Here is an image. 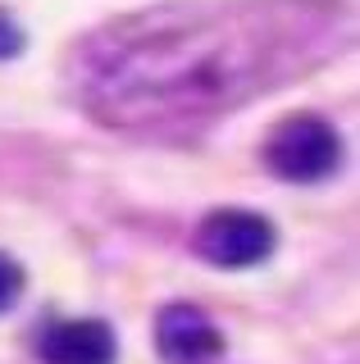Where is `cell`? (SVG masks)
Wrapping results in <instances>:
<instances>
[{
    "instance_id": "cell-3",
    "label": "cell",
    "mask_w": 360,
    "mask_h": 364,
    "mask_svg": "<svg viewBox=\"0 0 360 364\" xmlns=\"http://www.w3.org/2000/svg\"><path fill=\"white\" fill-rule=\"evenodd\" d=\"M155 346L169 364H215L223 355V333L196 305H164L155 318Z\"/></svg>"
},
{
    "instance_id": "cell-5",
    "label": "cell",
    "mask_w": 360,
    "mask_h": 364,
    "mask_svg": "<svg viewBox=\"0 0 360 364\" xmlns=\"http://www.w3.org/2000/svg\"><path fill=\"white\" fill-rule=\"evenodd\" d=\"M23 28H18V18L9 14V9H0V60H14L18 50H23Z\"/></svg>"
},
{
    "instance_id": "cell-4",
    "label": "cell",
    "mask_w": 360,
    "mask_h": 364,
    "mask_svg": "<svg viewBox=\"0 0 360 364\" xmlns=\"http://www.w3.org/2000/svg\"><path fill=\"white\" fill-rule=\"evenodd\" d=\"M115 355L119 341L105 318H64L41 337V360L46 364H115Z\"/></svg>"
},
{
    "instance_id": "cell-1",
    "label": "cell",
    "mask_w": 360,
    "mask_h": 364,
    "mask_svg": "<svg viewBox=\"0 0 360 364\" xmlns=\"http://www.w3.org/2000/svg\"><path fill=\"white\" fill-rule=\"evenodd\" d=\"M265 164L283 182H324L342 164V136L319 114H292L265 136Z\"/></svg>"
},
{
    "instance_id": "cell-6",
    "label": "cell",
    "mask_w": 360,
    "mask_h": 364,
    "mask_svg": "<svg viewBox=\"0 0 360 364\" xmlns=\"http://www.w3.org/2000/svg\"><path fill=\"white\" fill-rule=\"evenodd\" d=\"M18 291H23V273L9 255H0V310H9L18 301Z\"/></svg>"
},
{
    "instance_id": "cell-2",
    "label": "cell",
    "mask_w": 360,
    "mask_h": 364,
    "mask_svg": "<svg viewBox=\"0 0 360 364\" xmlns=\"http://www.w3.org/2000/svg\"><path fill=\"white\" fill-rule=\"evenodd\" d=\"M274 223L255 210H210L196 228V255L215 269H251L274 255Z\"/></svg>"
}]
</instances>
